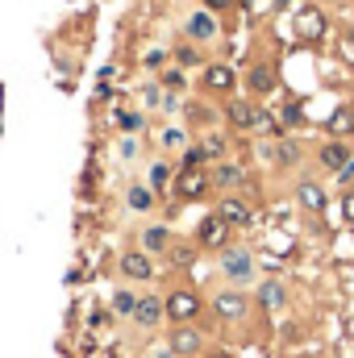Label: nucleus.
<instances>
[{
    "label": "nucleus",
    "instance_id": "22",
    "mask_svg": "<svg viewBox=\"0 0 354 358\" xmlns=\"http://www.w3.org/2000/svg\"><path fill=\"white\" fill-rule=\"evenodd\" d=\"M171 179H176L171 159H155V163H150V176H146V187H150L155 196H163V192L171 187Z\"/></svg>",
    "mask_w": 354,
    "mask_h": 358
},
{
    "label": "nucleus",
    "instance_id": "13",
    "mask_svg": "<svg viewBox=\"0 0 354 358\" xmlns=\"http://www.w3.org/2000/svg\"><path fill=\"white\" fill-rule=\"evenodd\" d=\"M208 179H213V192H238L242 183H246V167L242 163H234V159H221V163H213L208 167Z\"/></svg>",
    "mask_w": 354,
    "mask_h": 358
},
{
    "label": "nucleus",
    "instance_id": "5",
    "mask_svg": "<svg viewBox=\"0 0 354 358\" xmlns=\"http://www.w3.org/2000/svg\"><path fill=\"white\" fill-rule=\"evenodd\" d=\"M167 350L176 358H200L213 350V342H208V334L192 321V325H171L167 329Z\"/></svg>",
    "mask_w": 354,
    "mask_h": 358
},
{
    "label": "nucleus",
    "instance_id": "11",
    "mask_svg": "<svg viewBox=\"0 0 354 358\" xmlns=\"http://www.w3.org/2000/svg\"><path fill=\"white\" fill-rule=\"evenodd\" d=\"M171 242H176V234H171V225H163V221H150L146 229H138V250H146L150 259H163Z\"/></svg>",
    "mask_w": 354,
    "mask_h": 358
},
{
    "label": "nucleus",
    "instance_id": "16",
    "mask_svg": "<svg viewBox=\"0 0 354 358\" xmlns=\"http://www.w3.org/2000/svg\"><path fill=\"white\" fill-rule=\"evenodd\" d=\"M255 304L267 308V313H279V308L288 304V287H283L279 279H263V283H259V292H255Z\"/></svg>",
    "mask_w": 354,
    "mask_h": 358
},
{
    "label": "nucleus",
    "instance_id": "17",
    "mask_svg": "<svg viewBox=\"0 0 354 358\" xmlns=\"http://www.w3.org/2000/svg\"><path fill=\"white\" fill-rule=\"evenodd\" d=\"M225 134L221 129H208V134H200V142H196V150H200V163L208 167V163H221L225 159Z\"/></svg>",
    "mask_w": 354,
    "mask_h": 358
},
{
    "label": "nucleus",
    "instance_id": "31",
    "mask_svg": "<svg viewBox=\"0 0 354 358\" xmlns=\"http://www.w3.org/2000/svg\"><path fill=\"white\" fill-rule=\"evenodd\" d=\"M138 150H142V146H138V138H129V134H125V138H121V159H138Z\"/></svg>",
    "mask_w": 354,
    "mask_h": 358
},
{
    "label": "nucleus",
    "instance_id": "19",
    "mask_svg": "<svg viewBox=\"0 0 354 358\" xmlns=\"http://www.w3.org/2000/svg\"><path fill=\"white\" fill-rule=\"evenodd\" d=\"M246 84H250L255 96H271V92L279 88V71H275L271 63H255V67H250V76H246Z\"/></svg>",
    "mask_w": 354,
    "mask_h": 358
},
{
    "label": "nucleus",
    "instance_id": "34",
    "mask_svg": "<svg viewBox=\"0 0 354 358\" xmlns=\"http://www.w3.org/2000/svg\"><path fill=\"white\" fill-rule=\"evenodd\" d=\"M200 358H234V355H229V350H217V346H213L208 355H200Z\"/></svg>",
    "mask_w": 354,
    "mask_h": 358
},
{
    "label": "nucleus",
    "instance_id": "24",
    "mask_svg": "<svg viewBox=\"0 0 354 358\" xmlns=\"http://www.w3.org/2000/svg\"><path fill=\"white\" fill-rule=\"evenodd\" d=\"M159 146H163L167 155H176V150H187V129H179V125H167V129L159 134Z\"/></svg>",
    "mask_w": 354,
    "mask_h": 358
},
{
    "label": "nucleus",
    "instance_id": "8",
    "mask_svg": "<svg viewBox=\"0 0 354 358\" xmlns=\"http://www.w3.org/2000/svg\"><path fill=\"white\" fill-rule=\"evenodd\" d=\"M217 34H221V25H217V17H213L208 8H192V13L183 17V42L208 46V42H217Z\"/></svg>",
    "mask_w": 354,
    "mask_h": 358
},
{
    "label": "nucleus",
    "instance_id": "7",
    "mask_svg": "<svg viewBox=\"0 0 354 358\" xmlns=\"http://www.w3.org/2000/svg\"><path fill=\"white\" fill-rule=\"evenodd\" d=\"M192 242H196V250H213V255H221L225 246H234V229H229L217 213H208V217H200Z\"/></svg>",
    "mask_w": 354,
    "mask_h": 358
},
{
    "label": "nucleus",
    "instance_id": "3",
    "mask_svg": "<svg viewBox=\"0 0 354 358\" xmlns=\"http://www.w3.org/2000/svg\"><path fill=\"white\" fill-rule=\"evenodd\" d=\"M208 308H213L217 321L238 325V321H246V317L255 313V296H250L246 287H229V283H221V287L208 296Z\"/></svg>",
    "mask_w": 354,
    "mask_h": 358
},
{
    "label": "nucleus",
    "instance_id": "10",
    "mask_svg": "<svg viewBox=\"0 0 354 358\" xmlns=\"http://www.w3.org/2000/svg\"><path fill=\"white\" fill-rule=\"evenodd\" d=\"M234 88H238V71L229 63H204L200 67V92H208V96H234Z\"/></svg>",
    "mask_w": 354,
    "mask_h": 358
},
{
    "label": "nucleus",
    "instance_id": "32",
    "mask_svg": "<svg viewBox=\"0 0 354 358\" xmlns=\"http://www.w3.org/2000/svg\"><path fill=\"white\" fill-rule=\"evenodd\" d=\"M204 8L217 17V13H225V8H234V0H204Z\"/></svg>",
    "mask_w": 354,
    "mask_h": 358
},
{
    "label": "nucleus",
    "instance_id": "14",
    "mask_svg": "<svg viewBox=\"0 0 354 358\" xmlns=\"http://www.w3.org/2000/svg\"><path fill=\"white\" fill-rule=\"evenodd\" d=\"M217 217H221L229 229H246V225H250V204H246L242 196H234V192H229V196L217 204Z\"/></svg>",
    "mask_w": 354,
    "mask_h": 358
},
{
    "label": "nucleus",
    "instance_id": "27",
    "mask_svg": "<svg viewBox=\"0 0 354 358\" xmlns=\"http://www.w3.org/2000/svg\"><path fill=\"white\" fill-rule=\"evenodd\" d=\"M176 63L179 67H204V55L192 42H183V46H176Z\"/></svg>",
    "mask_w": 354,
    "mask_h": 358
},
{
    "label": "nucleus",
    "instance_id": "2",
    "mask_svg": "<svg viewBox=\"0 0 354 358\" xmlns=\"http://www.w3.org/2000/svg\"><path fill=\"white\" fill-rule=\"evenodd\" d=\"M217 271H221V279H225L229 287H250V283H259V259H255V250H246V246H225V250L217 255Z\"/></svg>",
    "mask_w": 354,
    "mask_h": 358
},
{
    "label": "nucleus",
    "instance_id": "6",
    "mask_svg": "<svg viewBox=\"0 0 354 358\" xmlns=\"http://www.w3.org/2000/svg\"><path fill=\"white\" fill-rule=\"evenodd\" d=\"M117 275L129 283V287H142V283H150L159 267H155V259L146 255V250H138V246H129V250H121L117 255Z\"/></svg>",
    "mask_w": 354,
    "mask_h": 358
},
{
    "label": "nucleus",
    "instance_id": "28",
    "mask_svg": "<svg viewBox=\"0 0 354 358\" xmlns=\"http://www.w3.org/2000/svg\"><path fill=\"white\" fill-rule=\"evenodd\" d=\"M117 125H121L129 138H138V134H142V125H146V113H117Z\"/></svg>",
    "mask_w": 354,
    "mask_h": 358
},
{
    "label": "nucleus",
    "instance_id": "20",
    "mask_svg": "<svg viewBox=\"0 0 354 358\" xmlns=\"http://www.w3.org/2000/svg\"><path fill=\"white\" fill-rule=\"evenodd\" d=\"M155 204H159V196L146 183H129L125 187V208L129 213H155Z\"/></svg>",
    "mask_w": 354,
    "mask_h": 358
},
{
    "label": "nucleus",
    "instance_id": "25",
    "mask_svg": "<svg viewBox=\"0 0 354 358\" xmlns=\"http://www.w3.org/2000/svg\"><path fill=\"white\" fill-rule=\"evenodd\" d=\"M187 121H192V125H200V129L208 134V129L217 125V113H213L208 104H187Z\"/></svg>",
    "mask_w": 354,
    "mask_h": 358
},
{
    "label": "nucleus",
    "instance_id": "26",
    "mask_svg": "<svg viewBox=\"0 0 354 358\" xmlns=\"http://www.w3.org/2000/svg\"><path fill=\"white\" fill-rule=\"evenodd\" d=\"M275 163H279V167H296V163H300V146H296L292 138H283V142L275 146Z\"/></svg>",
    "mask_w": 354,
    "mask_h": 358
},
{
    "label": "nucleus",
    "instance_id": "33",
    "mask_svg": "<svg viewBox=\"0 0 354 358\" xmlns=\"http://www.w3.org/2000/svg\"><path fill=\"white\" fill-rule=\"evenodd\" d=\"M342 213H346V221L354 225V192H346V200H342Z\"/></svg>",
    "mask_w": 354,
    "mask_h": 358
},
{
    "label": "nucleus",
    "instance_id": "15",
    "mask_svg": "<svg viewBox=\"0 0 354 358\" xmlns=\"http://www.w3.org/2000/svg\"><path fill=\"white\" fill-rule=\"evenodd\" d=\"M296 204H300L304 213H325L330 196H325V187H321L317 179H300V183H296Z\"/></svg>",
    "mask_w": 354,
    "mask_h": 358
},
{
    "label": "nucleus",
    "instance_id": "23",
    "mask_svg": "<svg viewBox=\"0 0 354 358\" xmlns=\"http://www.w3.org/2000/svg\"><path fill=\"white\" fill-rule=\"evenodd\" d=\"M138 300H142V292H138V287H129V283H121V287L113 292V313L129 321V317H134V308H138Z\"/></svg>",
    "mask_w": 354,
    "mask_h": 358
},
{
    "label": "nucleus",
    "instance_id": "12",
    "mask_svg": "<svg viewBox=\"0 0 354 358\" xmlns=\"http://www.w3.org/2000/svg\"><path fill=\"white\" fill-rule=\"evenodd\" d=\"M134 329H159L163 321H167V313H163V296L159 292H142V300H138V308H134Z\"/></svg>",
    "mask_w": 354,
    "mask_h": 358
},
{
    "label": "nucleus",
    "instance_id": "21",
    "mask_svg": "<svg viewBox=\"0 0 354 358\" xmlns=\"http://www.w3.org/2000/svg\"><path fill=\"white\" fill-rule=\"evenodd\" d=\"M192 259H196V242H179V238L167 246V255H163L167 271H187L192 267Z\"/></svg>",
    "mask_w": 354,
    "mask_h": 358
},
{
    "label": "nucleus",
    "instance_id": "29",
    "mask_svg": "<svg viewBox=\"0 0 354 358\" xmlns=\"http://www.w3.org/2000/svg\"><path fill=\"white\" fill-rule=\"evenodd\" d=\"M351 129H354V113L351 108H338L330 117V134H351Z\"/></svg>",
    "mask_w": 354,
    "mask_h": 358
},
{
    "label": "nucleus",
    "instance_id": "1",
    "mask_svg": "<svg viewBox=\"0 0 354 358\" xmlns=\"http://www.w3.org/2000/svg\"><path fill=\"white\" fill-rule=\"evenodd\" d=\"M204 308H208V300H204L200 287H192V283H176V287L163 292V313H167L171 325H192V321H200Z\"/></svg>",
    "mask_w": 354,
    "mask_h": 358
},
{
    "label": "nucleus",
    "instance_id": "18",
    "mask_svg": "<svg viewBox=\"0 0 354 358\" xmlns=\"http://www.w3.org/2000/svg\"><path fill=\"white\" fill-rule=\"evenodd\" d=\"M317 163L325 167V171H342V167H351V146L346 142H325L321 150H317Z\"/></svg>",
    "mask_w": 354,
    "mask_h": 358
},
{
    "label": "nucleus",
    "instance_id": "4",
    "mask_svg": "<svg viewBox=\"0 0 354 358\" xmlns=\"http://www.w3.org/2000/svg\"><path fill=\"white\" fill-rule=\"evenodd\" d=\"M221 121H225L234 134H250V129H267V125H271L267 108H259L255 100H234V96H229V104L221 108Z\"/></svg>",
    "mask_w": 354,
    "mask_h": 358
},
{
    "label": "nucleus",
    "instance_id": "9",
    "mask_svg": "<svg viewBox=\"0 0 354 358\" xmlns=\"http://www.w3.org/2000/svg\"><path fill=\"white\" fill-rule=\"evenodd\" d=\"M171 192L179 200H200L213 192V179H208V167H179L176 179H171Z\"/></svg>",
    "mask_w": 354,
    "mask_h": 358
},
{
    "label": "nucleus",
    "instance_id": "30",
    "mask_svg": "<svg viewBox=\"0 0 354 358\" xmlns=\"http://www.w3.org/2000/svg\"><path fill=\"white\" fill-rule=\"evenodd\" d=\"M183 84H187V80H183V71H163V76H159V88L163 92H171V96H176V92H183Z\"/></svg>",
    "mask_w": 354,
    "mask_h": 358
}]
</instances>
